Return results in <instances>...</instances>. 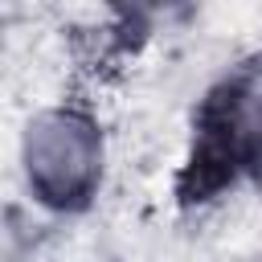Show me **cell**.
<instances>
[{"label":"cell","mask_w":262,"mask_h":262,"mask_svg":"<svg viewBox=\"0 0 262 262\" xmlns=\"http://www.w3.org/2000/svg\"><path fill=\"white\" fill-rule=\"evenodd\" d=\"M242 188L262 201V45L242 49L205 82L172 172L180 213H209Z\"/></svg>","instance_id":"6da1fadb"},{"label":"cell","mask_w":262,"mask_h":262,"mask_svg":"<svg viewBox=\"0 0 262 262\" xmlns=\"http://www.w3.org/2000/svg\"><path fill=\"white\" fill-rule=\"evenodd\" d=\"M254 262H262V254H258V258H254Z\"/></svg>","instance_id":"3957f363"},{"label":"cell","mask_w":262,"mask_h":262,"mask_svg":"<svg viewBox=\"0 0 262 262\" xmlns=\"http://www.w3.org/2000/svg\"><path fill=\"white\" fill-rule=\"evenodd\" d=\"M16 201L49 217L53 225L90 217L115 168L111 127L86 94H61L33 106L12 143Z\"/></svg>","instance_id":"7a4b0ae2"}]
</instances>
